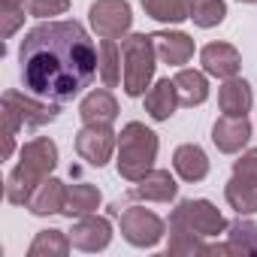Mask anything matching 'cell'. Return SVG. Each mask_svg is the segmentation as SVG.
Returning <instances> with one entry per match:
<instances>
[{
	"instance_id": "obj_22",
	"label": "cell",
	"mask_w": 257,
	"mask_h": 257,
	"mask_svg": "<svg viewBox=\"0 0 257 257\" xmlns=\"http://www.w3.org/2000/svg\"><path fill=\"white\" fill-rule=\"evenodd\" d=\"M103 203V194L100 188H94L91 182H79V185H70L67 191V206H64V218H85V215H94Z\"/></svg>"
},
{
	"instance_id": "obj_24",
	"label": "cell",
	"mask_w": 257,
	"mask_h": 257,
	"mask_svg": "<svg viewBox=\"0 0 257 257\" xmlns=\"http://www.w3.org/2000/svg\"><path fill=\"white\" fill-rule=\"evenodd\" d=\"M70 248H73L70 233L49 227V230H40V233L34 236V242H31V248H28V257H67Z\"/></svg>"
},
{
	"instance_id": "obj_12",
	"label": "cell",
	"mask_w": 257,
	"mask_h": 257,
	"mask_svg": "<svg viewBox=\"0 0 257 257\" xmlns=\"http://www.w3.org/2000/svg\"><path fill=\"white\" fill-rule=\"evenodd\" d=\"M200 64H203V73L206 76H215V79H233L239 76L242 70V55L236 46L230 43H206L200 49Z\"/></svg>"
},
{
	"instance_id": "obj_16",
	"label": "cell",
	"mask_w": 257,
	"mask_h": 257,
	"mask_svg": "<svg viewBox=\"0 0 257 257\" xmlns=\"http://www.w3.org/2000/svg\"><path fill=\"white\" fill-rule=\"evenodd\" d=\"M79 118H82V124H109L112 127L118 118V100L106 88L88 91L79 103Z\"/></svg>"
},
{
	"instance_id": "obj_25",
	"label": "cell",
	"mask_w": 257,
	"mask_h": 257,
	"mask_svg": "<svg viewBox=\"0 0 257 257\" xmlns=\"http://www.w3.org/2000/svg\"><path fill=\"white\" fill-rule=\"evenodd\" d=\"M149 19L161 25H182L191 19V0H140Z\"/></svg>"
},
{
	"instance_id": "obj_28",
	"label": "cell",
	"mask_w": 257,
	"mask_h": 257,
	"mask_svg": "<svg viewBox=\"0 0 257 257\" xmlns=\"http://www.w3.org/2000/svg\"><path fill=\"white\" fill-rule=\"evenodd\" d=\"M25 10L22 4H0V37L13 40V34L25 25Z\"/></svg>"
},
{
	"instance_id": "obj_6",
	"label": "cell",
	"mask_w": 257,
	"mask_h": 257,
	"mask_svg": "<svg viewBox=\"0 0 257 257\" xmlns=\"http://www.w3.org/2000/svg\"><path fill=\"white\" fill-rule=\"evenodd\" d=\"M88 22L100 40H124L134 28V10L127 0H94Z\"/></svg>"
},
{
	"instance_id": "obj_10",
	"label": "cell",
	"mask_w": 257,
	"mask_h": 257,
	"mask_svg": "<svg viewBox=\"0 0 257 257\" xmlns=\"http://www.w3.org/2000/svg\"><path fill=\"white\" fill-rule=\"evenodd\" d=\"M70 242L73 248L85 251V254H97V251H106L109 242H112V224L109 218L103 215H85V218H76L73 230H70Z\"/></svg>"
},
{
	"instance_id": "obj_18",
	"label": "cell",
	"mask_w": 257,
	"mask_h": 257,
	"mask_svg": "<svg viewBox=\"0 0 257 257\" xmlns=\"http://www.w3.org/2000/svg\"><path fill=\"white\" fill-rule=\"evenodd\" d=\"M176 194H179V185L170 176V170H149L134 188V197L149 200V203H170L176 200Z\"/></svg>"
},
{
	"instance_id": "obj_5",
	"label": "cell",
	"mask_w": 257,
	"mask_h": 257,
	"mask_svg": "<svg viewBox=\"0 0 257 257\" xmlns=\"http://www.w3.org/2000/svg\"><path fill=\"white\" fill-rule=\"evenodd\" d=\"M170 227H185V230L200 233L203 239H209V236L227 233L230 224L218 212L215 203H209V200H182L170 215Z\"/></svg>"
},
{
	"instance_id": "obj_13",
	"label": "cell",
	"mask_w": 257,
	"mask_h": 257,
	"mask_svg": "<svg viewBox=\"0 0 257 257\" xmlns=\"http://www.w3.org/2000/svg\"><path fill=\"white\" fill-rule=\"evenodd\" d=\"M67 185L61 182V179H46L37 191H34V197L28 200V212L31 215H37V218H49V215H64V206H67Z\"/></svg>"
},
{
	"instance_id": "obj_20",
	"label": "cell",
	"mask_w": 257,
	"mask_h": 257,
	"mask_svg": "<svg viewBox=\"0 0 257 257\" xmlns=\"http://www.w3.org/2000/svg\"><path fill=\"white\" fill-rule=\"evenodd\" d=\"M251 103H254L251 85L245 79H239V76L224 79V85L218 88V106H221L224 115H248Z\"/></svg>"
},
{
	"instance_id": "obj_2",
	"label": "cell",
	"mask_w": 257,
	"mask_h": 257,
	"mask_svg": "<svg viewBox=\"0 0 257 257\" xmlns=\"http://www.w3.org/2000/svg\"><path fill=\"white\" fill-rule=\"evenodd\" d=\"M58 167V146L49 137H37L31 143L22 146L19 152V164L10 170L7 176V203L13 206H28V200L34 197V191L52 176V170Z\"/></svg>"
},
{
	"instance_id": "obj_15",
	"label": "cell",
	"mask_w": 257,
	"mask_h": 257,
	"mask_svg": "<svg viewBox=\"0 0 257 257\" xmlns=\"http://www.w3.org/2000/svg\"><path fill=\"white\" fill-rule=\"evenodd\" d=\"M173 170L182 182H203L209 176V155L197 146V143H185L173 152Z\"/></svg>"
},
{
	"instance_id": "obj_1",
	"label": "cell",
	"mask_w": 257,
	"mask_h": 257,
	"mask_svg": "<svg viewBox=\"0 0 257 257\" xmlns=\"http://www.w3.org/2000/svg\"><path fill=\"white\" fill-rule=\"evenodd\" d=\"M19 64L25 91L52 103H70L91 88L100 67V52L79 22L49 19L25 34Z\"/></svg>"
},
{
	"instance_id": "obj_7",
	"label": "cell",
	"mask_w": 257,
	"mask_h": 257,
	"mask_svg": "<svg viewBox=\"0 0 257 257\" xmlns=\"http://www.w3.org/2000/svg\"><path fill=\"white\" fill-rule=\"evenodd\" d=\"M118 224H121V236L134 248H155V245H161L164 230H167L164 218L155 215L152 209H143V206H127L121 212Z\"/></svg>"
},
{
	"instance_id": "obj_4",
	"label": "cell",
	"mask_w": 257,
	"mask_h": 257,
	"mask_svg": "<svg viewBox=\"0 0 257 257\" xmlns=\"http://www.w3.org/2000/svg\"><path fill=\"white\" fill-rule=\"evenodd\" d=\"M121 61H124V94L127 97H146L158 67V49L152 34H127L121 40Z\"/></svg>"
},
{
	"instance_id": "obj_21",
	"label": "cell",
	"mask_w": 257,
	"mask_h": 257,
	"mask_svg": "<svg viewBox=\"0 0 257 257\" xmlns=\"http://www.w3.org/2000/svg\"><path fill=\"white\" fill-rule=\"evenodd\" d=\"M176 82V91H179V103L182 106H203L209 100V79L206 73L200 70H188V67H179V73L173 76Z\"/></svg>"
},
{
	"instance_id": "obj_30",
	"label": "cell",
	"mask_w": 257,
	"mask_h": 257,
	"mask_svg": "<svg viewBox=\"0 0 257 257\" xmlns=\"http://www.w3.org/2000/svg\"><path fill=\"white\" fill-rule=\"evenodd\" d=\"M233 173H236V176L257 179V149H248V152H242V155L233 161Z\"/></svg>"
},
{
	"instance_id": "obj_29",
	"label": "cell",
	"mask_w": 257,
	"mask_h": 257,
	"mask_svg": "<svg viewBox=\"0 0 257 257\" xmlns=\"http://www.w3.org/2000/svg\"><path fill=\"white\" fill-rule=\"evenodd\" d=\"M28 16L34 19H55L70 10V0H28Z\"/></svg>"
},
{
	"instance_id": "obj_23",
	"label": "cell",
	"mask_w": 257,
	"mask_h": 257,
	"mask_svg": "<svg viewBox=\"0 0 257 257\" xmlns=\"http://www.w3.org/2000/svg\"><path fill=\"white\" fill-rule=\"evenodd\" d=\"M97 52H100L97 76H100L103 88H118V85L124 82V61H121V46H118V40H100Z\"/></svg>"
},
{
	"instance_id": "obj_32",
	"label": "cell",
	"mask_w": 257,
	"mask_h": 257,
	"mask_svg": "<svg viewBox=\"0 0 257 257\" xmlns=\"http://www.w3.org/2000/svg\"><path fill=\"white\" fill-rule=\"evenodd\" d=\"M242 4H257V0H242Z\"/></svg>"
},
{
	"instance_id": "obj_17",
	"label": "cell",
	"mask_w": 257,
	"mask_h": 257,
	"mask_svg": "<svg viewBox=\"0 0 257 257\" xmlns=\"http://www.w3.org/2000/svg\"><path fill=\"white\" fill-rule=\"evenodd\" d=\"M179 106L182 103H179V91L173 79H158L146 91V112L152 115V121H170Z\"/></svg>"
},
{
	"instance_id": "obj_27",
	"label": "cell",
	"mask_w": 257,
	"mask_h": 257,
	"mask_svg": "<svg viewBox=\"0 0 257 257\" xmlns=\"http://www.w3.org/2000/svg\"><path fill=\"white\" fill-rule=\"evenodd\" d=\"M170 254H209V245L203 242L200 233H191L185 227H170Z\"/></svg>"
},
{
	"instance_id": "obj_8",
	"label": "cell",
	"mask_w": 257,
	"mask_h": 257,
	"mask_svg": "<svg viewBox=\"0 0 257 257\" xmlns=\"http://www.w3.org/2000/svg\"><path fill=\"white\" fill-rule=\"evenodd\" d=\"M118 152V134L109 124H85L76 134V155L88 167H106L112 155Z\"/></svg>"
},
{
	"instance_id": "obj_19",
	"label": "cell",
	"mask_w": 257,
	"mask_h": 257,
	"mask_svg": "<svg viewBox=\"0 0 257 257\" xmlns=\"http://www.w3.org/2000/svg\"><path fill=\"white\" fill-rule=\"evenodd\" d=\"M224 200L227 206L242 218V215H254L257 212V179L248 176H230V182L224 185Z\"/></svg>"
},
{
	"instance_id": "obj_31",
	"label": "cell",
	"mask_w": 257,
	"mask_h": 257,
	"mask_svg": "<svg viewBox=\"0 0 257 257\" xmlns=\"http://www.w3.org/2000/svg\"><path fill=\"white\" fill-rule=\"evenodd\" d=\"M0 4H22V7H25L28 0H0Z\"/></svg>"
},
{
	"instance_id": "obj_14",
	"label": "cell",
	"mask_w": 257,
	"mask_h": 257,
	"mask_svg": "<svg viewBox=\"0 0 257 257\" xmlns=\"http://www.w3.org/2000/svg\"><path fill=\"white\" fill-rule=\"evenodd\" d=\"M152 37H155L158 61L170 64V67H185L194 58V40L185 31H158Z\"/></svg>"
},
{
	"instance_id": "obj_26",
	"label": "cell",
	"mask_w": 257,
	"mask_h": 257,
	"mask_svg": "<svg viewBox=\"0 0 257 257\" xmlns=\"http://www.w3.org/2000/svg\"><path fill=\"white\" fill-rule=\"evenodd\" d=\"M227 19V4L224 0H191V22L203 31L218 28Z\"/></svg>"
},
{
	"instance_id": "obj_11",
	"label": "cell",
	"mask_w": 257,
	"mask_h": 257,
	"mask_svg": "<svg viewBox=\"0 0 257 257\" xmlns=\"http://www.w3.org/2000/svg\"><path fill=\"white\" fill-rule=\"evenodd\" d=\"M251 140V121L248 115H221L212 124V143L224 155H239Z\"/></svg>"
},
{
	"instance_id": "obj_3",
	"label": "cell",
	"mask_w": 257,
	"mask_h": 257,
	"mask_svg": "<svg viewBox=\"0 0 257 257\" xmlns=\"http://www.w3.org/2000/svg\"><path fill=\"white\" fill-rule=\"evenodd\" d=\"M158 134L143 121H127L118 134V152H115V170L124 182H140L149 170H155L158 161Z\"/></svg>"
},
{
	"instance_id": "obj_9",
	"label": "cell",
	"mask_w": 257,
	"mask_h": 257,
	"mask_svg": "<svg viewBox=\"0 0 257 257\" xmlns=\"http://www.w3.org/2000/svg\"><path fill=\"white\" fill-rule=\"evenodd\" d=\"M61 103H52V100H43V97H37V94H31V91H7L4 94V109H10L19 121H22V127H46V124H52L55 118H58V109Z\"/></svg>"
}]
</instances>
